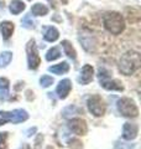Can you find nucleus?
<instances>
[{"label":"nucleus","instance_id":"4be33fe9","mask_svg":"<svg viewBox=\"0 0 141 149\" xmlns=\"http://www.w3.org/2000/svg\"><path fill=\"white\" fill-rule=\"evenodd\" d=\"M115 149H135V144H130V143H125V142H120L118 141L114 144Z\"/></svg>","mask_w":141,"mask_h":149},{"label":"nucleus","instance_id":"0eeeda50","mask_svg":"<svg viewBox=\"0 0 141 149\" xmlns=\"http://www.w3.org/2000/svg\"><path fill=\"white\" fill-rule=\"evenodd\" d=\"M69 129L72 130L74 134H77V136H84V134L87 133V123L86 120L82 119V118H73L69 120Z\"/></svg>","mask_w":141,"mask_h":149},{"label":"nucleus","instance_id":"9b49d317","mask_svg":"<svg viewBox=\"0 0 141 149\" xmlns=\"http://www.w3.org/2000/svg\"><path fill=\"white\" fill-rule=\"evenodd\" d=\"M99 81H100V86H103L108 91H124L123 85L116 80H111L110 77L103 78V80H99Z\"/></svg>","mask_w":141,"mask_h":149},{"label":"nucleus","instance_id":"a878e982","mask_svg":"<svg viewBox=\"0 0 141 149\" xmlns=\"http://www.w3.org/2000/svg\"><path fill=\"white\" fill-rule=\"evenodd\" d=\"M35 132H36V128H31V129L27 130V134H26V136H27V137H31L32 133H35Z\"/></svg>","mask_w":141,"mask_h":149},{"label":"nucleus","instance_id":"f257e3e1","mask_svg":"<svg viewBox=\"0 0 141 149\" xmlns=\"http://www.w3.org/2000/svg\"><path fill=\"white\" fill-rule=\"evenodd\" d=\"M140 67V55L135 51H129L119 60V70L126 76L133 74Z\"/></svg>","mask_w":141,"mask_h":149},{"label":"nucleus","instance_id":"b1692460","mask_svg":"<svg viewBox=\"0 0 141 149\" xmlns=\"http://www.w3.org/2000/svg\"><path fill=\"white\" fill-rule=\"evenodd\" d=\"M6 138H8V133H0V149H6Z\"/></svg>","mask_w":141,"mask_h":149},{"label":"nucleus","instance_id":"f8f14e48","mask_svg":"<svg viewBox=\"0 0 141 149\" xmlns=\"http://www.w3.org/2000/svg\"><path fill=\"white\" fill-rule=\"evenodd\" d=\"M0 31H1V35L5 40H8L9 37L12 35V31H14V24L10 21H3L0 24Z\"/></svg>","mask_w":141,"mask_h":149},{"label":"nucleus","instance_id":"6e6552de","mask_svg":"<svg viewBox=\"0 0 141 149\" xmlns=\"http://www.w3.org/2000/svg\"><path fill=\"white\" fill-rule=\"evenodd\" d=\"M93 74H94V70L91 65H84L83 68L79 72L78 76V82L81 85H88L89 82H92L93 80Z\"/></svg>","mask_w":141,"mask_h":149},{"label":"nucleus","instance_id":"bb28decb","mask_svg":"<svg viewBox=\"0 0 141 149\" xmlns=\"http://www.w3.org/2000/svg\"><path fill=\"white\" fill-rule=\"evenodd\" d=\"M25 149H30V148H29V146H25Z\"/></svg>","mask_w":141,"mask_h":149},{"label":"nucleus","instance_id":"4468645a","mask_svg":"<svg viewBox=\"0 0 141 149\" xmlns=\"http://www.w3.org/2000/svg\"><path fill=\"white\" fill-rule=\"evenodd\" d=\"M9 87H10V82L8 78H0V100H5L9 96Z\"/></svg>","mask_w":141,"mask_h":149},{"label":"nucleus","instance_id":"7ed1b4c3","mask_svg":"<svg viewBox=\"0 0 141 149\" xmlns=\"http://www.w3.org/2000/svg\"><path fill=\"white\" fill-rule=\"evenodd\" d=\"M29 118V114L25 109H14L11 112H5V111H0V125L5 124L8 122L11 123H21Z\"/></svg>","mask_w":141,"mask_h":149},{"label":"nucleus","instance_id":"423d86ee","mask_svg":"<svg viewBox=\"0 0 141 149\" xmlns=\"http://www.w3.org/2000/svg\"><path fill=\"white\" fill-rule=\"evenodd\" d=\"M26 51H27V62H29V68L30 70H36L40 66L41 63V58L37 52V47H36V42L34 40H30L29 44L26 46Z\"/></svg>","mask_w":141,"mask_h":149},{"label":"nucleus","instance_id":"1a4fd4ad","mask_svg":"<svg viewBox=\"0 0 141 149\" xmlns=\"http://www.w3.org/2000/svg\"><path fill=\"white\" fill-rule=\"evenodd\" d=\"M70 90H72V83H70V80H68V78H64V80H62L59 83L57 88H56V92H57V95L61 100H64L67 98V96L69 95Z\"/></svg>","mask_w":141,"mask_h":149},{"label":"nucleus","instance_id":"20e7f679","mask_svg":"<svg viewBox=\"0 0 141 149\" xmlns=\"http://www.w3.org/2000/svg\"><path fill=\"white\" fill-rule=\"evenodd\" d=\"M118 109L121 116L128 118H136L139 116V108L135 104V102L130 98H121L118 101Z\"/></svg>","mask_w":141,"mask_h":149},{"label":"nucleus","instance_id":"f03ea898","mask_svg":"<svg viewBox=\"0 0 141 149\" xmlns=\"http://www.w3.org/2000/svg\"><path fill=\"white\" fill-rule=\"evenodd\" d=\"M103 24H104L105 29L111 32L113 35H119L123 32L125 24H124V19L119 13H108L104 15L103 19Z\"/></svg>","mask_w":141,"mask_h":149},{"label":"nucleus","instance_id":"a211bd4d","mask_svg":"<svg viewBox=\"0 0 141 149\" xmlns=\"http://www.w3.org/2000/svg\"><path fill=\"white\" fill-rule=\"evenodd\" d=\"M31 13L36 16H44L48 13V9H47V6H45L44 4H35V5L31 8Z\"/></svg>","mask_w":141,"mask_h":149},{"label":"nucleus","instance_id":"ddd939ff","mask_svg":"<svg viewBox=\"0 0 141 149\" xmlns=\"http://www.w3.org/2000/svg\"><path fill=\"white\" fill-rule=\"evenodd\" d=\"M58 36H59V32L58 30L56 29V27L53 26H50V27H47L46 31H45V40L46 41H48V42H53V41H56L58 39Z\"/></svg>","mask_w":141,"mask_h":149},{"label":"nucleus","instance_id":"9d476101","mask_svg":"<svg viewBox=\"0 0 141 149\" xmlns=\"http://www.w3.org/2000/svg\"><path fill=\"white\" fill-rule=\"evenodd\" d=\"M139 133V128L136 124L133 123H125L123 127V138L126 139V141H133L138 137Z\"/></svg>","mask_w":141,"mask_h":149},{"label":"nucleus","instance_id":"f3484780","mask_svg":"<svg viewBox=\"0 0 141 149\" xmlns=\"http://www.w3.org/2000/svg\"><path fill=\"white\" fill-rule=\"evenodd\" d=\"M24 9H25V4L20 0H12L11 4H10V11L11 14L14 15H17V14H20Z\"/></svg>","mask_w":141,"mask_h":149},{"label":"nucleus","instance_id":"cd10ccee","mask_svg":"<svg viewBox=\"0 0 141 149\" xmlns=\"http://www.w3.org/2000/svg\"><path fill=\"white\" fill-rule=\"evenodd\" d=\"M47 149H53L52 147H47Z\"/></svg>","mask_w":141,"mask_h":149},{"label":"nucleus","instance_id":"aec40b11","mask_svg":"<svg viewBox=\"0 0 141 149\" xmlns=\"http://www.w3.org/2000/svg\"><path fill=\"white\" fill-rule=\"evenodd\" d=\"M59 57H61V52H59L58 47L50 49L48 51H47V54H46V60L47 61H55V60H57Z\"/></svg>","mask_w":141,"mask_h":149},{"label":"nucleus","instance_id":"393cba45","mask_svg":"<svg viewBox=\"0 0 141 149\" xmlns=\"http://www.w3.org/2000/svg\"><path fill=\"white\" fill-rule=\"evenodd\" d=\"M41 141H44V137L37 136V138H36V149H40V142Z\"/></svg>","mask_w":141,"mask_h":149},{"label":"nucleus","instance_id":"6ab92c4d","mask_svg":"<svg viewBox=\"0 0 141 149\" xmlns=\"http://www.w3.org/2000/svg\"><path fill=\"white\" fill-rule=\"evenodd\" d=\"M12 58V54L10 51H5V52H1L0 54V67H5L10 63Z\"/></svg>","mask_w":141,"mask_h":149},{"label":"nucleus","instance_id":"5701e85b","mask_svg":"<svg viewBox=\"0 0 141 149\" xmlns=\"http://www.w3.org/2000/svg\"><path fill=\"white\" fill-rule=\"evenodd\" d=\"M40 83H41L42 87H48V86H51L53 83V78L51 76H47V74H45V76H42L40 78Z\"/></svg>","mask_w":141,"mask_h":149},{"label":"nucleus","instance_id":"412c9836","mask_svg":"<svg viewBox=\"0 0 141 149\" xmlns=\"http://www.w3.org/2000/svg\"><path fill=\"white\" fill-rule=\"evenodd\" d=\"M21 24L25 29H34L35 27V21L32 20V17L30 15H25L24 19L21 20Z\"/></svg>","mask_w":141,"mask_h":149},{"label":"nucleus","instance_id":"39448f33","mask_svg":"<svg viewBox=\"0 0 141 149\" xmlns=\"http://www.w3.org/2000/svg\"><path fill=\"white\" fill-rule=\"evenodd\" d=\"M87 106L89 112L95 117H102L105 113V103L102 97L98 95H93L89 97L87 101Z\"/></svg>","mask_w":141,"mask_h":149},{"label":"nucleus","instance_id":"dca6fc26","mask_svg":"<svg viewBox=\"0 0 141 149\" xmlns=\"http://www.w3.org/2000/svg\"><path fill=\"white\" fill-rule=\"evenodd\" d=\"M62 47H63V50H64V54L68 56L69 58H72V60H76V57H77V54H76V50L73 49V46L70 45V42L69 41H67V40H64V41H62Z\"/></svg>","mask_w":141,"mask_h":149},{"label":"nucleus","instance_id":"2eb2a0df","mask_svg":"<svg viewBox=\"0 0 141 149\" xmlns=\"http://www.w3.org/2000/svg\"><path fill=\"white\" fill-rule=\"evenodd\" d=\"M68 70H69V65L67 62H61L58 65H55V66H51L48 68V71L55 74H62L68 72Z\"/></svg>","mask_w":141,"mask_h":149}]
</instances>
